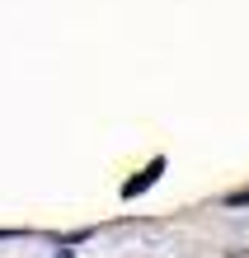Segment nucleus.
Here are the masks:
<instances>
[{
    "mask_svg": "<svg viewBox=\"0 0 249 258\" xmlns=\"http://www.w3.org/2000/svg\"><path fill=\"white\" fill-rule=\"evenodd\" d=\"M160 174H165V155H155V160H151L136 178H127V183H122V197H127V202H132V197H141L146 188H155V183H160Z\"/></svg>",
    "mask_w": 249,
    "mask_h": 258,
    "instance_id": "obj_1",
    "label": "nucleus"
},
{
    "mask_svg": "<svg viewBox=\"0 0 249 258\" xmlns=\"http://www.w3.org/2000/svg\"><path fill=\"white\" fill-rule=\"evenodd\" d=\"M10 235H14V230H0V239H10Z\"/></svg>",
    "mask_w": 249,
    "mask_h": 258,
    "instance_id": "obj_2",
    "label": "nucleus"
}]
</instances>
